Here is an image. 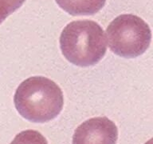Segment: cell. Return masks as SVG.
Returning a JSON list of instances; mask_svg holds the SVG:
<instances>
[{"mask_svg":"<svg viewBox=\"0 0 153 144\" xmlns=\"http://www.w3.org/2000/svg\"><path fill=\"white\" fill-rule=\"evenodd\" d=\"M14 106L19 115L33 122H49L62 111L64 98L62 89L51 79L33 76L17 88Z\"/></svg>","mask_w":153,"mask_h":144,"instance_id":"obj_1","label":"cell"},{"mask_svg":"<svg viewBox=\"0 0 153 144\" xmlns=\"http://www.w3.org/2000/svg\"><path fill=\"white\" fill-rule=\"evenodd\" d=\"M62 55L78 67H89L102 59L107 50L105 31L94 21L78 20L67 24L60 36Z\"/></svg>","mask_w":153,"mask_h":144,"instance_id":"obj_2","label":"cell"},{"mask_svg":"<svg viewBox=\"0 0 153 144\" xmlns=\"http://www.w3.org/2000/svg\"><path fill=\"white\" fill-rule=\"evenodd\" d=\"M110 50L120 57L136 58L148 50L152 41L150 27L134 14H121L106 29Z\"/></svg>","mask_w":153,"mask_h":144,"instance_id":"obj_3","label":"cell"},{"mask_svg":"<svg viewBox=\"0 0 153 144\" xmlns=\"http://www.w3.org/2000/svg\"><path fill=\"white\" fill-rule=\"evenodd\" d=\"M117 139V125L107 117H96L77 127L73 136V144H116Z\"/></svg>","mask_w":153,"mask_h":144,"instance_id":"obj_4","label":"cell"},{"mask_svg":"<svg viewBox=\"0 0 153 144\" xmlns=\"http://www.w3.org/2000/svg\"><path fill=\"white\" fill-rule=\"evenodd\" d=\"M57 5L71 15H92L102 9L106 0H55Z\"/></svg>","mask_w":153,"mask_h":144,"instance_id":"obj_5","label":"cell"},{"mask_svg":"<svg viewBox=\"0 0 153 144\" xmlns=\"http://www.w3.org/2000/svg\"><path fill=\"white\" fill-rule=\"evenodd\" d=\"M10 144H48V142L40 132L26 130L17 134Z\"/></svg>","mask_w":153,"mask_h":144,"instance_id":"obj_6","label":"cell"},{"mask_svg":"<svg viewBox=\"0 0 153 144\" xmlns=\"http://www.w3.org/2000/svg\"><path fill=\"white\" fill-rule=\"evenodd\" d=\"M26 0H0V24L15 10L22 7Z\"/></svg>","mask_w":153,"mask_h":144,"instance_id":"obj_7","label":"cell"}]
</instances>
